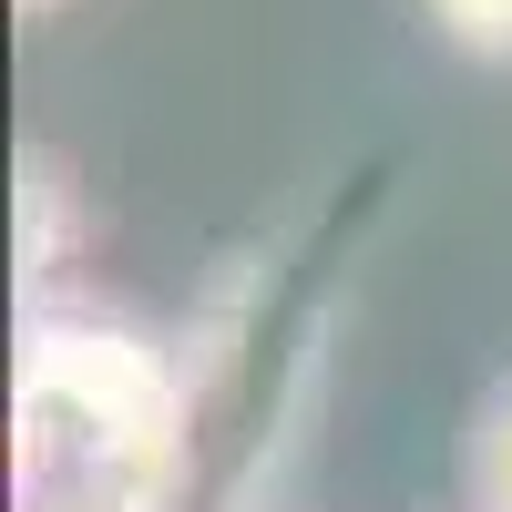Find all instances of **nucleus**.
Returning a JSON list of instances; mask_svg holds the SVG:
<instances>
[{
    "label": "nucleus",
    "instance_id": "1",
    "mask_svg": "<svg viewBox=\"0 0 512 512\" xmlns=\"http://www.w3.org/2000/svg\"><path fill=\"white\" fill-rule=\"evenodd\" d=\"M21 512H164L185 482V379L113 318H31L11 379Z\"/></svg>",
    "mask_w": 512,
    "mask_h": 512
},
{
    "label": "nucleus",
    "instance_id": "2",
    "mask_svg": "<svg viewBox=\"0 0 512 512\" xmlns=\"http://www.w3.org/2000/svg\"><path fill=\"white\" fill-rule=\"evenodd\" d=\"M472 502L482 512H512V390L492 400V420H482V451H472Z\"/></svg>",
    "mask_w": 512,
    "mask_h": 512
},
{
    "label": "nucleus",
    "instance_id": "3",
    "mask_svg": "<svg viewBox=\"0 0 512 512\" xmlns=\"http://www.w3.org/2000/svg\"><path fill=\"white\" fill-rule=\"evenodd\" d=\"M431 21L461 52H512V0H431Z\"/></svg>",
    "mask_w": 512,
    "mask_h": 512
},
{
    "label": "nucleus",
    "instance_id": "4",
    "mask_svg": "<svg viewBox=\"0 0 512 512\" xmlns=\"http://www.w3.org/2000/svg\"><path fill=\"white\" fill-rule=\"evenodd\" d=\"M21 11H52V0H21Z\"/></svg>",
    "mask_w": 512,
    "mask_h": 512
}]
</instances>
